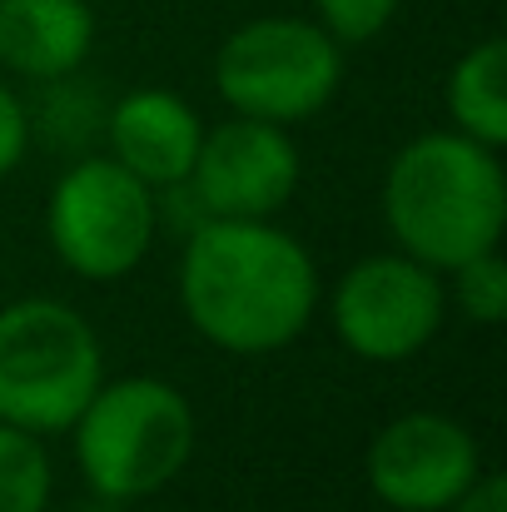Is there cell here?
I'll list each match as a JSON object with an SVG mask.
<instances>
[{
  "label": "cell",
  "instance_id": "cell-9",
  "mask_svg": "<svg viewBox=\"0 0 507 512\" xmlns=\"http://www.w3.org/2000/svg\"><path fill=\"white\" fill-rule=\"evenodd\" d=\"M304 179V155L289 125L229 115L204 125L194 170L184 179L199 219H274Z\"/></svg>",
  "mask_w": 507,
  "mask_h": 512
},
{
  "label": "cell",
  "instance_id": "cell-12",
  "mask_svg": "<svg viewBox=\"0 0 507 512\" xmlns=\"http://www.w3.org/2000/svg\"><path fill=\"white\" fill-rule=\"evenodd\" d=\"M443 105H448V130L503 150L507 145V40L488 35L468 45L448 80H443Z\"/></svg>",
  "mask_w": 507,
  "mask_h": 512
},
{
  "label": "cell",
  "instance_id": "cell-5",
  "mask_svg": "<svg viewBox=\"0 0 507 512\" xmlns=\"http://www.w3.org/2000/svg\"><path fill=\"white\" fill-rule=\"evenodd\" d=\"M343 85V45L314 15H254L214 50V90L229 115L274 125L314 120Z\"/></svg>",
  "mask_w": 507,
  "mask_h": 512
},
{
  "label": "cell",
  "instance_id": "cell-16",
  "mask_svg": "<svg viewBox=\"0 0 507 512\" xmlns=\"http://www.w3.org/2000/svg\"><path fill=\"white\" fill-rule=\"evenodd\" d=\"M30 135H35L30 105L0 80V179H10L20 170V160L30 155Z\"/></svg>",
  "mask_w": 507,
  "mask_h": 512
},
{
  "label": "cell",
  "instance_id": "cell-7",
  "mask_svg": "<svg viewBox=\"0 0 507 512\" xmlns=\"http://www.w3.org/2000/svg\"><path fill=\"white\" fill-rule=\"evenodd\" d=\"M319 309H329V329L353 358L408 363L438 339L448 289L438 269L408 259L403 249H383L348 264Z\"/></svg>",
  "mask_w": 507,
  "mask_h": 512
},
{
  "label": "cell",
  "instance_id": "cell-8",
  "mask_svg": "<svg viewBox=\"0 0 507 512\" xmlns=\"http://www.w3.org/2000/svg\"><path fill=\"white\" fill-rule=\"evenodd\" d=\"M483 473L478 433L443 408L388 418L363 453V483L388 512H448Z\"/></svg>",
  "mask_w": 507,
  "mask_h": 512
},
{
  "label": "cell",
  "instance_id": "cell-4",
  "mask_svg": "<svg viewBox=\"0 0 507 512\" xmlns=\"http://www.w3.org/2000/svg\"><path fill=\"white\" fill-rule=\"evenodd\" d=\"M100 378L105 348L75 304L30 294L0 309V423L35 438L70 433Z\"/></svg>",
  "mask_w": 507,
  "mask_h": 512
},
{
  "label": "cell",
  "instance_id": "cell-2",
  "mask_svg": "<svg viewBox=\"0 0 507 512\" xmlns=\"http://www.w3.org/2000/svg\"><path fill=\"white\" fill-rule=\"evenodd\" d=\"M383 229L393 249L448 274L473 254L503 249L507 170L503 150H488L458 130L413 135L383 174Z\"/></svg>",
  "mask_w": 507,
  "mask_h": 512
},
{
  "label": "cell",
  "instance_id": "cell-15",
  "mask_svg": "<svg viewBox=\"0 0 507 512\" xmlns=\"http://www.w3.org/2000/svg\"><path fill=\"white\" fill-rule=\"evenodd\" d=\"M309 5H314V20L334 35L338 45L353 50V45H368L388 30L398 20L403 0H309Z\"/></svg>",
  "mask_w": 507,
  "mask_h": 512
},
{
  "label": "cell",
  "instance_id": "cell-17",
  "mask_svg": "<svg viewBox=\"0 0 507 512\" xmlns=\"http://www.w3.org/2000/svg\"><path fill=\"white\" fill-rule=\"evenodd\" d=\"M448 512H507L503 473H493V468H488V473H483V478H478V483H473V488H468V493H463Z\"/></svg>",
  "mask_w": 507,
  "mask_h": 512
},
{
  "label": "cell",
  "instance_id": "cell-13",
  "mask_svg": "<svg viewBox=\"0 0 507 512\" xmlns=\"http://www.w3.org/2000/svg\"><path fill=\"white\" fill-rule=\"evenodd\" d=\"M55 468L45 438L0 423V512H50Z\"/></svg>",
  "mask_w": 507,
  "mask_h": 512
},
{
  "label": "cell",
  "instance_id": "cell-10",
  "mask_svg": "<svg viewBox=\"0 0 507 512\" xmlns=\"http://www.w3.org/2000/svg\"><path fill=\"white\" fill-rule=\"evenodd\" d=\"M105 155L120 160L135 179H145L155 194L179 189L189 170H194V155H199V140H204V120L199 110L165 85H135L125 90L110 110H105Z\"/></svg>",
  "mask_w": 507,
  "mask_h": 512
},
{
  "label": "cell",
  "instance_id": "cell-11",
  "mask_svg": "<svg viewBox=\"0 0 507 512\" xmlns=\"http://www.w3.org/2000/svg\"><path fill=\"white\" fill-rule=\"evenodd\" d=\"M95 50L90 0H0V70L30 85L80 75Z\"/></svg>",
  "mask_w": 507,
  "mask_h": 512
},
{
  "label": "cell",
  "instance_id": "cell-3",
  "mask_svg": "<svg viewBox=\"0 0 507 512\" xmlns=\"http://www.w3.org/2000/svg\"><path fill=\"white\" fill-rule=\"evenodd\" d=\"M75 468L100 503H145L189 468L199 443L194 403L155 373L100 378L70 423Z\"/></svg>",
  "mask_w": 507,
  "mask_h": 512
},
{
  "label": "cell",
  "instance_id": "cell-1",
  "mask_svg": "<svg viewBox=\"0 0 507 512\" xmlns=\"http://www.w3.org/2000/svg\"><path fill=\"white\" fill-rule=\"evenodd\" d=\"M179 309L219 353L264 358L309 334L324 279L299 234L274 219H199L179 249Z\"/></svg>",
  "mask_w": 507,
  "mask_h": 512
},
{
  "label": "cell",
  "instance_id": "cell-6",
  "mask_svg": "<svg viewBox=\"0 0 507 512\" xmlns=\"http://www.w3.org/2000/svg\"><path fill=\"white\" fill-rule=\"evenodd\" d=\"M160 234V194L110 155L65 165L45 199V239L65 274L85 284L130 279Z\"/></svg>",
  "mask_w": 507,
  "mask_h": 512
},
{
  "label": "cell",
  "instance_id": "cell-14",
  "mask_svg": "<svg viewBox=\"0 0 507 512\" xmlns=\"http://www.w3.org/2000/svg\"><path fill=\"white\" fill-rule=\"evenodd\" d=\"M443 289H448V309H458L468 324H478V329H498V324L507 319L503 249H488V254L463 259L458 269L443 274Z\"/></svg>",
  "mask_w": 507,
  "mask_h": 512
}]
</instances>
